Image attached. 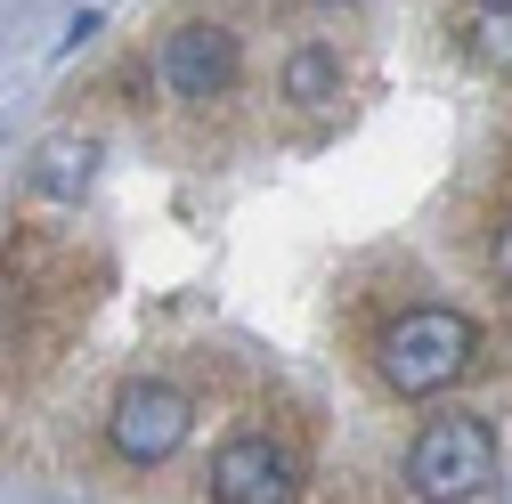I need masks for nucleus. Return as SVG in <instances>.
<instances>
[{
    "mask_svg": "<svg viewBox=\"0 0 512 504\" xmlns=\"http://www.w3.org/2000/svg\"><path fill=\"white\" fill-rule=\"evenodd\" d=\"M472 358H480V326L464 309H447V301L399 309V318L374 334V374H382V391H399V399H439L447 383H464Z\"/></svg>",
    "mask_w": 512,
    "mask_h": 504,
    "instance_id": "nucleus-1",
    "label": "nucleus"
},
{
    "mask_svg": "<svg viewBox=\"0 0 512 504\" xmlns=\"http://www.w3.org/2000/svg\"><path fill=\"white\" fill-rule=\"evenodd\" d=\"M496 431L480 415H431L423 439H415V456H407V480L415 496L431 504H464V496H488L496 488Z\"/></svg>",
    "mask_w": 512,
    "mask_h": 504,
    "instance_id": "nucleus-2",
    "label": "nucleus"
},
{
    "mask_svg": "<svg viewBox=\"0 0 512 504\" xmlns=\"http://www.w3.org/2000/svg\"><path fill=\"white\" fill-rule=\"evenodd\" d=\"M187 431H196V399H187L179 383H163V374L131 383V391L114 399V415H106V439H114L122 464H163V456H179Z\"/></svg>",
    "mask_w": 512,
    "mask_h": 504,
    "instance_id": "nucleus-3",
    "label": "nucleus"
},
{
    "mask_svg": "<svg viewBox=\"0 0 512 504\" xmlns=\"http://www.w3.org/2000/svg\"><path fill=\"white\" fill-rule=\"evenodd\" d=\"M212 496L220 504H293L301 496V456L277 431H236L212 456Z\"/></svg>",
    "mask_w": 512,
    "mask_h": 504,
    "instance_id": "nucleus-4",
    "label": "nucleus"
},
{
    "mask_svg": "<svg viewBox=\"0 0 512 504\" xmlns=\"http://www.w3.org/2000/svg\"><path fill=\"white\" fill-rule=\"evenodd\" d=\"M163 82H171V98H187V106H204V98H228V82H236V33L228 25H171L163 33Z\"/></svg>",
    "mask_w": 512,
    "mask_h": 504,
    "instance_id": "nucleus-5",
    "label": "nucleus"
},
{
    "mask_svg": "<svg viewBox=\"0 0 512 504\" xmlns=\"http://www.w3.org/2000/svg\"><path fill=\"white\" fill-rule=\"evenodd\" d=\"M90 179H98V139H90V131H57V139L33 147V196H49V204H82Z\"/></svg>",
    "mask_w": 512,
    "mask_h": 504,
    "instance_id": "nucleus-6",
    "label": "nucleus"
},
{
    "mask_svg": "<svg viewBox=\"0 0 512 504\" xmlns=\"http://www.w3.org/2000/svg\"><path fill=\"white\" fill-rule=\"evenodd\" d=\"M285 98H293V106H334V98H342V57L317 49V41L293 49V57H285Z\"/></svg>",
    "mask_w": 512,
    "mask_h": 504,
    "instance_id": "nucleus-7",
    "label": "nucleus"
},
{
    "mask_svg": "<svg viewBox=\"0 0 512 504\" xmlns=\"http://www.w3.org/2000/svg\"><path fill=\"white\" fill-rule=\"evenodd\" d=\"M464 49L480 57V66L512 74V0H472L464 9Z\"/></svg>",
    "mask_w": 512,
    "mask_h": 504,
    "instance_id": "nucleus-8",
    "label": "nucleus"
},
{
    "mask_svg": "<svg viewBox=\"0 0 512 504\" xmlns=\"http://www.w3.org/2000/svg\"><path fill=\"white\" fill-rule=\"evenodd\" d=\"M496 277H504V293H512V220L496 228Z\"/></svg>",
    "mask_w": 512,
    "mask_h": 504,
    "instance_id": "nucleus-9",
    "label": "nucleus"
}]
</instances>
